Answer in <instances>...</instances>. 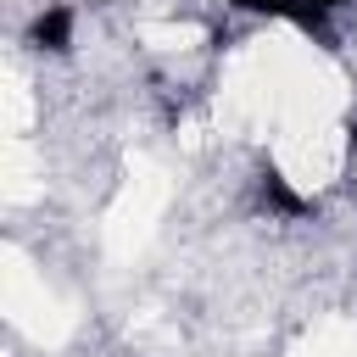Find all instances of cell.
I'll use <instances>...</instances> for the list:
<instances>
[{
    "instance_id": "obj_6",
    "label": "cell",
    "mask_w": 357,
    "mask_h": 357,
    "mask_svg": "<svg viewBox=\"0 0 357 357\" xmlns=\"http://www.w3.org/2000/svg\"><path fill=\"white\" fill-rule=\"evenodd\" d=\"M312 6H324V11H329V6H340V0H312Z\"/></svg>"
},
{
    "instance_id": "obj_2",
    "label": "cell",
    "mask_w": 357,
    "mask_h": 357,
    "mask_svg": "<svg viewBox=\"0 0 357 357\" xmlns=\"http://www.w3.org/2000/svg\"><path fill=\"white\" fill-rule=\"evenodd\" d=\"M28 39H33L39 50H50V56H61V50H73V11H67V6H50L45 17H33V28H28Z\"/></svg>"
},
{
    "instance_id": "obj_1",
    "label": "cell",
    "mask_w": 357,
    "mask_h": 357,
    "mask_svg": "<svg viewBox=\"0 0 357 357\" xmlns=\"http://www.w3.org/2000/svg\"><path fill=\"white\" fill-rule=\"evenodd\" d=\"M257 195H262V206L279 212V218H307V212H312V201H307L301 190H290V178H284L273 162H262V173H257Z\"/></svg>"
},
{
    "instance_id": "obj_5",
    "label": "cell",
    "mask_w": 357,
    "mask_h": 357,
    "mask_svg": "<svg viewBox=\"0 0 357 357\" xmlns=\"http://www.w3.org/2000/svg\"><path fill=\"white\" fill-rule=\"evenodd\" d=\"M346 134H351V151H357V117H351V128H346Z\"/></svg>"
},
{
    "instance_id": "obj_3",
    "label": "cell",
    "mask_w": 357,
    "mask_h": 357,
    "mask_svg": "<svg viewBox=\"0 0 357 357\" xmlns=\"http://www.w3.org/2000/svg\"><path fill=\"white\" fill-rule=\"evenodd\" d=\"M284 22H296V28H301V33H312L318 45H335V33H329V11H324V6H312V0H296Z\"/></svg>"
},
{
    "instance_id": "obj_4",
    "label": "cell",
    "mask_w": 357,
    "mask_h": 357,
    "mask_svg": "<svg viewBox=\"0 0 357 357\" xmlns=\"http://www.w3.org/2000/svg\"><path fill=\"white\" fill-rule=\"evenodd\" d=\"M229 6H240V11H262V17H290L296 0H229Z\"/></svg>"
}]
</instances>
